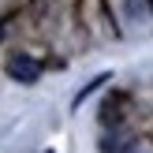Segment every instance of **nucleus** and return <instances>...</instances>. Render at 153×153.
<instances>
[{
	"label": "nucleus",
	"mask_w": 153,
	"mask_h": 153,
	"mask_svg": "<svg viewBox=\"0 0 153 153\" xmlns=\"http://www.w3.org/2000/svg\"><path fill=\"white\" fill-rule=\"evenodd\" d=\"M0 37H4V26H0Z\"/></svg>",
	"instance_id": "2"
},
{
	"label": "nucleus",
	"mask_w": 153,
	"mask_h": 153,
	"mask_svg": "<svg viewBox=\"0 0 153 153\" xmlns=\"http://www.w3.org/2000/svg\"><path fill=\"white\" fill-rule=\"evenodd\" d=\"M7 75H11L15 82H37L41 64H37L34 56H22V52H15V56H7Z\"/></svg>",
	"instance_id": "1"
}]
</instances>
